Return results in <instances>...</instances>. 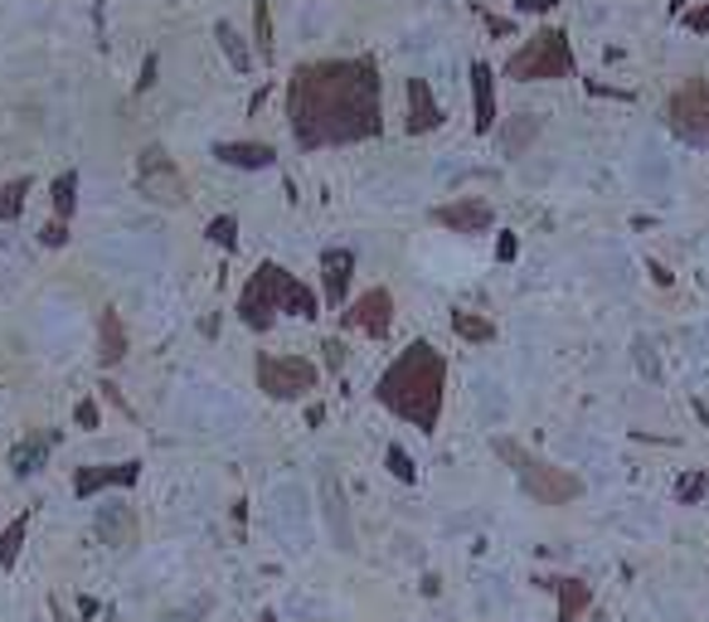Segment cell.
Wrapping results in <instances>:
<instances>
[{
    "label": "cell",
    "mask_w": 709,
    "mask_h": 622,
    "mask_svg": "<svg viewBox=\"0 0 709 622\" xmlns=\"http://www.w3.org/2000/svg\"><path fill=\"white\" fill-rule=\"evenodd\" d=\"M573 69H579V59H573V45L559 24L534 30L525 45L505 59V78H511V83H564V78H573Z\"/></svg>",
    "instance_id": "5"
},
{
    "label": "cell",
    "mask_w": 709,
    "mask_h": 622,
    "mask_svg": "<svg viewBox=\"0 0 709 622\" xmlns=\"http://www.w3.org/2000/svg\"><path fill=\"white\" fill-rule=\"evenodd\" d=\"M141 482V462L127 457V462H92V467H78L73 472V496H102V492H127V486Z\"/></svg>",
    "instance_id": "10"
},
{
    "label": "cell",
    "mask_w": 709,
    "mask_h": 622,
    "mask_svg": "<svg viewBox=\"0 0 709 622\" xmlns=\"http://www.w3.org/2000/svg\"><path fill=\"white\" fill-rule=\"evenodd\" d=\"M49 200H53V224H69L78 209V170H59V176H53Z\"/></svg>",
    "instance_id": "22"
},
{
    "label": "cell",
    "mask_w": 709,
    "mask_h": 622,
    "mask_svg": "<svg viewBox=\"0 0 709 622\" xmlns=\"http://www.w3.org/2000/svg\"><path fill=\"white\" fill-rule=\"evenodd\" d=\"M253 375H258V389L277 404H297L321 385V365L306 361V355H273L263 351L253 361Z\"/></svg>",
    "instance_id": "6"
},
{
    "label": "cell",
    "mask_w": 709,
    "mask_h": 622,
    "mask_svg": "<svg viewBox=\"0 0 709 622\" xmlns=\"http://www.w3.org/2000/svg\"><path fill=\"white\" fill-rule=\"evenodd\" d=\"M666 127H671L686 147L709 151V83L705 78H686V83L666 98Z\"/></svg>",
    "instance_id": "7"
},
{
    "label": "cell",
    "mask_w": 709,
    "mask_h": 622,
    "mask_svg": "<svg viewBox=\"0 0 709 622\" xmlns=\"http://www.w3.org/2000/svg\"><path fill=\"white\" fill-rule=\"evenodd\" d=\"M559 0H520V10H530V16H550Z\"/></svg>",
    "instance_id": "36"
},
{
    "label": "cell",
    "mask_w": 709,
    "mask_h": 622,
    "mask_svg": "<svg viewBox=\"0 0 709 622\" xmlns=\"http://www.w3.org/2000/svg\"><path fill=\"white\" fill-rule=\"evenodd\" d=\"M209 238H214L219 248H238V219H234V215L209 219Z\"/></svg>",
    "instance_id": "30"
},
{
    "label": "cell",
    "mask_w": 709,
    "mask_h": 622,
    "mask_svg": "<svg viewBox=\"0 0 709 622\" xmlns=\"http://www.w3.org/2000/svg\"><path fill=\"white\" fill-rule=\"evenodd\" d=\"M137 190L146 195L151 205H166V209H180L185 205V176L176 166V156L166 147H146L141 161H137Z\"/></svg>",
    "instance_id": "8"
},
{
    "label": "cell",
    "mask_w": 709,
    "mask_h": 622,
    "mask_svg": "<svg viewBox=\"0 0 709 622\" xmlns=\"http://www.w3.org/2000/svg\"><path fill=\"white\" fill-rule=\"evenodd\" d=\"M374 399H380V408H390L394 418L413 423L418 433H437L443 404H447V355L423 336L408 340L380 375Z\"/></svg>",
    "instance_id": "2"
},
{
    "label": "cell",
    "mask_w": 709,
    "mask_h": 622,
    "mask_svg": "<svg viewBox=\"0 0 709 622\" xmlns=\"http://www.w3.org/2000/svg\"><path fill=\"white\" fill-rule=\"evenodd\" d=\"M287 127L302 151L355 147L384 131V83L374 59H306L287 78Z\"/></svg>",
    "instance_id": "1"
},
{
    "label": "cell",
    "mask_w": 709,
    "mask_h": 622,
    "mask_svg": "<svg viewBox=\"0 0 709 622\" xmlns=\"http://www.w3.org/2000/svg\"><path fill=\"white\" fill-rule=\"evenodd\" d=\"M321 302H316V287H306L297 273L283 268L277 258H263L253 268L248 287L238 293V322L248 330H273L277 316H302V322H316Z\"/></svg>",
    "instance_id": "3"
},
{
    "label": "cell",
    "mask_w": 709,
    "mask_h": 622,
    "mask_svg": "<svg viewBox=\"0 0 709 622\" xmlns=\"http://www.w3.org/2000/svg\"><path fill=\"white\" fill-rule=\"evenodd\" d=\"M214 161L234 166V170H267V166H277V151L267 141H219Z\"/></svg>",
    "instance_id": "18"
},
{
    "label": "cell",
    "mask_w": 709,
    "mask_h": 622,
    "mask_svg": "<svg viewBox=\"0 0 709 622\" xmlns=\"http://www.w3.org/2000/svg\"><path fill=\"white\" fill-rule=\"evenodd\" d=\"M404 98H408V131L413 137H423V131H437L443 127V108H437L433 88H427V78H408L404 83Z\"/></svg>",
    "instance_id": "16"
},
{
    "label": "cell",
    "mask_w": 709,
    "mask_h": 622,
    "mask_svg": "<svg viewBox=\"0 0 709 622\" xmlns=\"http://www.w3.org/2000/svg\"><path fill=\"white\" fill-rule=\"evenodd\" d=\"M214 34H219V45H224V55H229V63H234V69H238V73H248V69H253V55H248L244 34H238L229 20H219V24H214Z\"/></svg>",
    "instance_id": "26"
},
{
    "label": "cell",
    "mask_w": 709,
    "mask_h": 622,
    "mask_svg": "<svg viewBox=\"0 0 709 622\" xmlns=\"http://www.w3.org/2000/svg\"><path fill=\"white\" fill-rule=\"evenodd\" d=\"M491 453H496L505 467L515 472L520 492H525L534 506H573V501L583 496V476L579 472H569V467H559V462H550V457L530 453L525 443L491 438Z\"/></svg>",
    "instance_id": "4"
},
{
    "label": "cell",
    "mask_w": 709,
    "mask_h": 622,
    "mask_svg": "<svg viewBox=\"0 0 709 622\" xmlns=\"http://www.w3.org/2000/svg\"><path fill=\"white\" fill-rule=\"evenodd\" d=\"M341 326L345 330H360V336L384 340L394 330V293H390V287H365L355 302H345Z\"/></svg>",
    "instance_id": "9"
},
{
    "label": "cell",
    "mask_w": 709,
    "mask_h": 622,
    "mask_svg": "<svg viewBox=\"0 0 709 622\" xmlns=\"http://www.w3.org/2000/svg\"><path fill=\"white\" fill-rule=\"evenodd\" d=\"M258 622H283V618H277V613H273V608H267V613H263Z\"/></svg>",
    "instance_id": "39"
},
{
    "label": "cell",
    "mask_w": 709,
    "mask_h": 622,
    "mask_svg": "<svg viewBox=\"0 0 709 622\" xmlns=\"http://www.w3.org/2000/svg\"><path fill=\"white\" fill-rule=\"evenodd\" d=\"M209 613V599L205 603H190V608H180V613H166V618H156V622H199Z\"/></svg>",
    "instance_id": "33"
},
{
    "label": "cell",
    "mask_w": 709,
    "mask_h": 622,
    "mask_svg": "<svg viewBox=\"0 0 709 622\" xmlns=\"http://www.w3.org/2000/svg\"><path fill=\"white\" fill-rule=\"evenodd\" d=\"M705 492H709V472H705V467H695V472H686V476H680L676 501H680V506H695V501H700Z\"/></svg>",
    "instance_id": "28"
},
{
    "label": "cell",
    "mask_w": 709,
    "mask_h": 622,
    "mask_svg": "<svg viewBox=\"0 0 709 622\" xmlns=\"http://www.w3.org/2000/svg\"><path fill=\"white\" fill-rule=\"evenodd\" d=\"M49 447H53L49 433H30L24 443H16V453H10V467H16V476H30L35 467H45Z\"/></svg>",
    "instance_id": "23"
},
{
    "label": "cell",
    "mask_w": 709,
    "mask_h": 622,
    "mask_svg": "<svg viewBox=\"0 0 709 622\" xmlns=\"http://www.w3.org/2000/svg\"><path fill=\"white\" fill-rule=\"evenodd\" d=\"M534 131H540V117H534V112H515V117H511V127H505V151L520 156V151L530 147Z\"/></svg>",
    "instance_id": "27"
},
{
    "label": "cell",
    "mask_w": 709,
    "mask_h": 622,
    "mask_svg": "<svg viewBox=\"0 0 709 622\" xmlns=\"http://www.w3.org/2000/svg\"><path fill=\"white\" fill-rule=\"evenodd\" d=\"M253 34H258V59H277V39H273V0H253Z\"/></svg>",
    "instance_id": "24"
},
{
    "label": "cell",
    "mask_w": 709,
    "mask_h": 622,
    "mask_svg": "<svg viewBox=\"0 0 709 622\" xmlns=\"http://www.w3.org/2000/svg\"><path fill=\"white\" fill-rule=\"evenodd\" d=\"M117 361H127V326L112 307H102V316H98V365L112 369Z\"/></svg>",
    "instance_id": "19"
},
{
    "label": "cell",
    "mask_w": 709,
    "mask_h": 622,
    "mask_svg": "<svg viewBox=\"0 0 709 622\" xmlns=\"http://www.w3.org/2000/svg\"><path fill=\"white\" fill-rule=\"evenodd\" d=\"M680 24H686L690 34H709V6H690V10H680Z\"/></svg>",
    "instance_id": "31"
},
{
    "label": "cell",
    "mask_w": 709,
    "mask_h": 622,
    "mask_svg": "<svg viewBox=\"0 0 709 622\" xmlns=\"http://www.w3.org/2000/svg\"><path fill=\"white\" fill-rule=\"evenodd\" d=\"M472 98H476V131L486 137V131H496V73H491L486 59H472Z\"/></svg>",
    "instance_id": "17"
},
{
    "label": "cell",
    "mask_w": 709,
    "mask_h": 622,
    "mask_svg": "<svg viewBox=\"0 0 709 622\" xmlns=\"http://www.w3.org/2000/svg\"><path fill=\"white\" fill-rule=\"evenodd\" d=\"M49 608H53V618H59V622H69V613H63V603H59V599H49Z\"/></svg>",
    "instance_id": "38"
},
{
    "label": "cell",
    "mask_w": 709,
    "mask_h": 622,
    "mask_svg": "<svg viewBox=\"0 0 709 622\" xmlns=\"http://www.w3.org/2000/svg\"><path fill=\"white\" fill-rule=\"evenodd\" d=\"M427 219H433L437 229H447V234H486L491 224H496V209L481 200V195H462V200L437 205Z\"/></svg>",
    "instance_id": "11"
},
{
    "label": "cell",
    "mask_w": 709,
    "mask_h": 622,
    "mask_svg": "<svg viewBox=\"0 0 709 622\" xmlns=\"http://www.w3.org/2000/svg\"><path fill=\"white\" fill-rule=\"evenodd\" d=\"M520 254V244H515V234H501V244H496V258L505 263V258H515Z\"/></svg>",
    "instance_id": "35"
},
{
    "label": "cell",
    "mask_w": 709,
    "mask_h": 622,
    "mask_svg": "<svg viewBox=\"0 0 709 622\" xmlns=\"http://www.w3.org/2000/svg\"><path fill=\"white\" fill-rule=\"evenodd\" d=\"M540 584L559 599V618L554 622H583L588 618V608H593V584H588V579L564 574V579H540Z\"/></svg>",
    "instance_id": "14"
},
{
    "label": "cell",
    "mask_w": 709,
    "mask_h": 622,
    "mask_svg": "<svg viewBox=\"0 0 709 622\" xmlns=\"http://www.w3.org/2000/svg\"><path fill=\"white\" fill-rule=\"evenodd\" d=\"M156 83V55H146V63H141V78H137V92H146Z\"/></svg>",
    "instance_id": "34"
},
{
    "label": "cell",
    "mask_w": 709,
    "mask_h": 622,
    "mask_svg": "<svg viewBox=\"0 0 709 622\" xmlns=\"http://www.w3.org/2000/svg\"><path fill=\"white\" fill-rule=\"evenodd\" d=\"M341 361H345V351H341V340H326V365H331V369H336Z\"/></svg>",
    "instance_id": "37"
},
{
    "label": "cell",
    "mask_w": 709,
    "mask_h": 622,
    "mask_svg": "<svg viewBox=\"0 0 709 622\" xmlns=\"http://www.w3.org/2000/svg\"><path fill=\"white\" fill-rule=\"evenodd\" d=\"M73 423H78V428H98V404H92V399H78L73 404Z\"/></svg>",
    "instance_id": "32"
},
{
    "label": "cell",
    "mask_w": 709,
    "mask_h": 622,
    "mask_svg": "<svg viewBox=\"0 0 709 622\" xmlns=\"http://www.w3.org/2000/svg\"><path fill=\"white\" fill-rule=\"evenodd\" d=\"M452 330H457L462 340H472V346H491V340L501 336V330H496V322H491V316H481V312H466V307H457V312H452Z\"/></svg>",
    "instance_id": "21"
},
{
    "label": "cell",
    "mask_w": 709,
    "mask_h": 622,
    "mask_svg": "<svg viewBox=\"0 0 709 622\" xmlns=\"http://www.w3.org/2000/svg\"><path fill=\"white\" fill-rule=\"evenodd\" d=\"M321 515L331 525V540L336 550H355V531H351V511H345V492H341V476L336 472H321Z\"/></svg>",
    "instance_id": "13"
},
{
    "label": "cell",
    "mask_w": 709,
    "mask_h": 622,
    "mask_svg": "<svg viewBox=\"0 0 709 622\" xmlns=\"http://www.w3.org/2000/svg\"><path fill=\"white\" fill-rule=\"evenodd\" d=\"M30 525H35V511L16 515V521L0 531V569H16L20 554H24V540H30Z\"/></svg>",
    "instance_id": "20"
},
{
    "label": "cell",
    "mask_w": 709,
    "mask_h": 622,
    "mask_svg": "<svg viewBox=\"0 0 709 622\" xmlns=\"http://www.w3.org/2000/svg\"><path fill=\"white\" fill-rule=\"evenodd\" d=\"M30 190H35L30 176H16V180L0 185V224L20 219V209H24V200H30Z\"/></svg>",
    "instance_id": "25"
},
{
    "label": "cell",
    "mask_w": 709,
    "mask_h": 622,
    "mask_svg": "<svg viewBox=\"0 0 709 622\" xmlns=\"http://www.w3.org/2000/svg\"><path fill=\"white\" fill-rule=\"evenodd\" d=\"M351 277H355V248H326L321 254V283H326V297L336 307L351 302Z\"/></svg>",
    "instance_id": "15"
},
{
    "label": "cell",
    "mask_w": 709,
    "mask_h": 622,
    "mask_svg": "<svg viewBox=\"0 0 709 622\" xmlns=\"http://www.w3.org/2000/svg\"><path fill=\"white\" fill-rule=\"evenodd\" d=\"M92 531H98V540L107 550L117 554H131L141 540V525H137V511L122 506V501H107V506H98V521H92Z\"/></svg>",
    "instance_id": "12"
},
{
    "label": "cell",
    "mask_w": 709,
    "mask_h": 622,
    "mask_svg": "<svg viewBox=\"0 0 709 622\" xmlns=\"http://www.w3.org/2000/svg\"><path fill=\"white\" fill-rule=\"evenodd\" d=\"M384 467H390L394 476H398V482H404V486H413V482H418V467H413V457L404 453V447H390V453H384Z\"/></svg>",
    "instance_id": "29"
}]
</instances>
